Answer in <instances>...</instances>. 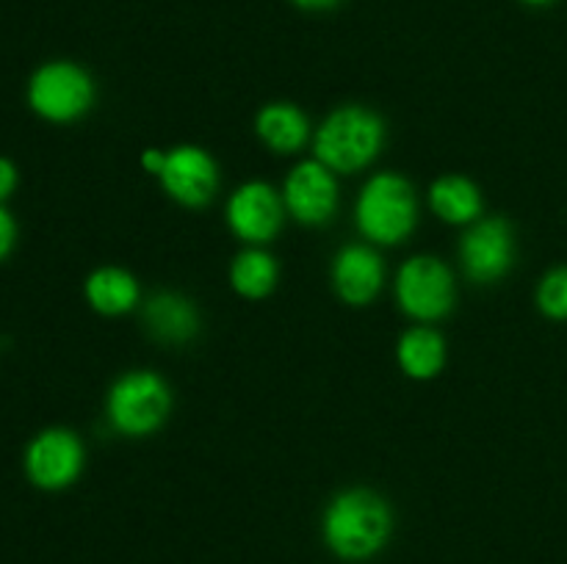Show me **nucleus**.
Wrapping results in <instances>:
<instances>
[{
  "label": "nucleus",
  "instance_id": "dca6fc26",
  "mask_svg": "<svg viewBox=\"0 0 567 564\" xmlns=\"http://www.w3.org/2000/svg\"><path fill=\"white\" fill-rule=\"evenodd\" d=\"M446 337L432 324H415L396 343V363L410 379L430 382L446 368Z\"/></svg>",
  "mask_w": 567,
  "mask_h": 564
},
{
  "label": "nucleus",
  "instance_id": "5701e85b",
  "mask_svg": "<svg viewBox=\"0 0 567 564\" xmlns=\"http://www.w3.org/2000/svg\"><path fill=\"white\" fill-rule=\"evenodd\" d=\"M291 3L297 6V9H305V11H330V9H336L341 0H291Z\"/></svg>",
  "mask_w": 567,
  "mask_h": 564
},
{
  "label": "nucleus",
  "instance_id": "412c9836",
  "mask_svg": "<svg viewBox=\"0 0 567 564\" xmlns=\"http://www.w3.org/2000/svg\"><path fill=\"white\" fill-rule=\"evenodd\" d=\"M17 182H20V171H17L14 160L3 158L0 155V205L9 202L11 194L17 191Z\"/></svg>",
  "mask_w": 567,
  "mask_h": 564
},
{
  "label": "nucleus",
  "instance_id": "f257e3e1",
  "mask_svg": "<svg viewBox=\"0 0 567 564\" xmlns=\"http://www.w3.org/2000/svg\"><path fill=\"white\" fill-rule=\"evenodd\" d=\"M393 509L369 487H349L330 498L321 514V540L341 562H369L393 536Z\"/></svg>",
  "mask_w": 567,
  "mask_h": 564
},
{
  "label": "nucleus",
  "instance_id": "6ab92c4d",
  "mask_svg": "<svg viewBox=\"0 0 567 564\" xmlns=\"http://www.w3.org/2000/svg\"><path fill=\"white\" fill-rule=\"evenodd\" d=\"M537 307L546 318L567 321V263L543 274L537 285Z\"/></svg>",
  "mask_w": 567,
  "mask_h": 564
},
{
  "label": "nucleus",
  "instance_id": "ddd939ff",
  "mask_svg": "<svg viewBox=\"0 0 567 564\" xmlns=\"http://www.w3.org/2000/svg\"><path fill=\"white\" fill-rule=\"evenodd\" d=\"M255 133H258L260 144L277 155H297L313 142V125H310L308 114L299 108L297 103H266L255 116Z\"/></svg>",
  "mask_w": 567,
  "mask_h": 564
},
{
  "label": "nucleus",
  "instance_id": "7ed1b4c3",
  "mask_svg": "<svg viewBox=\"0 0 567 564\" xmlns=\"http://www.w3.org/2000/svg\"><path fill=\"white\" fill-rule=\"evenodd\" d=\"M354 224L374 247L408 241L419 227V194L413 182L396 171L369 177L354 202Z\"/></svg>",
  "mask_w": 567,
  "mask_h": 564
},
{
  "label": "nucleus",
  "instance_id": "f3484780",
  "mask_svg": "<svg viewBox=\"0 0 567 564\" xmlns=\"http://www.w3.org/2000/svg\"><path fill=\"white\" fill-rule=\"evenodd\" d=\"M430 208L446 224L468 227L485 213V197L471 177L443 175L430 186Z\"/></svg>",
  "mask_w": 567,
  "mask_h": 564
},
{
  "label": "nucleus",
  "instance_id": "f8f14e48",
  "mask_svg": "<svg viewBox=\"0 0 567 564\" xmlns=\"http://www.w3.org/2000/svg\"><path fill=\"white\" fill-rule=\"evenodd\" d=\"M330 282L343 304L365 307L380 296L385 285V260L374 243H347L332 258Z\"/></svg>",
  "mask_w": 567,
  "mask_h": 564
},
{
  "label": "nucleus",
  "instance_id": "0eeeda50",
  "mask_svg": "<svg viewBox=\"0 0 567 564\" xmlns=\"http://www.w3.org/2000/svg\"><path fill=\"white\" fill-rule=\"evenodd\" d=\"M86 464V448L72 429L50 426L31 437L22 453V470L25 479L37 490L61 492L75 484Z\"/></svg>",
  "mask_w": 567,
  "mask_h": 564
},
{
  "label": "nucleus",
  "instance_id": "f03ea898",
  "mask_svg": "<svg viewBox=\"0 0 567 564\" xmlns=\"http://www.w3.org/2000/svg\"><path fill=\"white\" fill-rule=\"evenodd\" d=\"M385 147V122L377 111L349 103L324 116L313 130V158L336 175H352L380 158Z\"/></svg>",
  "mask_w": 567,
  "mask_h": 564
},
{
  "label": "nucleus",
  "instance_id": "1a4fd4ad",
  "mask_svg": "<svg viewBox=\"0 0 567 564\" xmlns=\"http://www.w3.org/2000/svg\"><path fill=\"white\" fill-rule=\"evenodd\" d=\"M286 216L282 194L264 180H249L238 186L225 208L227 227L247 247H266L275 241L286 224Z\"/></svg>",
  "mask_w": 567,
  "mask_h": 564
},
{
  "label": "nucleus",
  "instance_id": "b1692460",
  "mask_svg": "<svg viewBox=\"0 0 567 564\" xmlns=\"http://www.w3.org/2000/svg\"><path fill=\"white\" fill-rule=\"evenodd\" d=\"M520 3L535 6V9H543V6H551V3H557V0H520Z\"/></svg>",
  "mask_w": 567,
  "mask_h": 564
},
{
  "label": "nucleus",
  "instance_id": "9d476101",
  "mask_svg": "<svg viewBox=\"0 0 567 564\" xmlns=\"http://www.w3.org/2000/svg\"><path fill=\"white\" fill-rule=\"evenodd\" d=\"M166 197L175 199L183 208H205L214 202L219 191V164L208 149L197 144H177L166 149L164 169L158 175Z\"/></svg>",
  "mask_w": 567,
  "mask_h": 564
},
{
  "label": "nucleus",
  "instance_id": "39448f33",
  "mask_svg": "<svg viewBox=\"0 0 567 564\" xmlns=\"http://www.w3.org/2000/svg\"><path fill=\"white\" fill-rule=\"evenodd\" d=\"M28 105L33 114L53 125H70L92 111L97 86L86 66L75 61H44L28 77Z\"/></svg>",
  "mask_w": 567,
  "mask_h": 564
},
{
  "label": "nucleus",
  "instance_id": "2eb2a0df",
  "mask_svg": "<svg viewBox=\"0 0 567 564\" xmlns=\"http://www.w3.org/2000/svg\"><path fill=\"white\" fill-rule=\"evenodd\" d=\"M83 296L94 313L105 318H120L142 302V285L122 265H100L83 282Z\"/></svg>",
  "mask_w": 567,
  "mask_h": 564
},
{
  "label": "nucleus",
  "instance_id": "9b49d317",
  "mask_svg": "<svg viewBox=\"0 0 567 564\" xmlns=\"http://www.w3.org/2000/svg\"><path fill=\"white\" fill-rule=\"evenodd\" d=\"M282 202L288 216L305 227H321L338 213L341 191L338 175L321 160H299L282 182Z\"/></svg>",
  "mask_w": 567,
  "mask_h": 564
},
{
  "label": "nucleus",
  "instance_id": "aec40b11",
  "mask_svg": "<svg viewBox=\"0 0 567 564\" xmlns=\"http://www.w3.org/2000/svg\"><path fill=\"white\" fill-rule=\"evenodd\" d=\"M17 247V221L6 205H0V263L14 252Z\"/></svg>",
  "mask_w": 567,
  "mask_h": 564
},
{
  "label": "nucleus",
  "instance_id": "4468645a",
  "mask_svg": "<svg viewBox=\"0 0 567 564\" xmlns=\"http://www.w3.org/2000/svg\"><path fill=\"white\" fill-rule=\"evenodd\" d=\"M142 321L150 335L161 343H188L197 337L203 324L197 304L175 291H161L147 299L142 307Z\"/></svg>",
  "mask_w": 567,
  "mask_h": 564
},
{
  "label": "nucleus",
  "instance_id": "4be33fe9",
  "mask_svg": "<svg viewBox=\"0 0 567 564\" xmlns=\"http://www.w3.org/2000/svg\"><path fill=\"white\" fill-rule=\"evenodd\" d=\"M164 160H166V149H144L142 155V166L147 175H161V169H164Z\"/></svg>",
  "mask_w": 567,
  "mask_h": 564
},
{
  "label": "nucleus",
  "instance_id": "a211bd4d",
  "mask_svg": "<svg viewBox=\"0 0 567 564\" xmlns=\"http://www.w3.org/2000/svg\"><path fill=\"white\" fill-rule=\"evenodd\" d=\"M280 265L266 247H247L233 258L230 263V288L244 299H266L277 288Z\"/></svg>",
  "mask_w": 567,
  "mask_h": 564
},
{
  "label": "nucleus",
  "instance_id": "423d86ee",
  "mask_svg": "<svg viewBox=\"0 0 567 564\" xmlns=\"http://www.w3.org/2000/svg\"><path fill=\"white\" fill-rule=\"evenodd\" d=\"M396 302L415 324H435L454 310L457 280L435 254H413L396 274Z\"/></svg>",
  "mask_w": 567,
  "mask_h": 564
},
{
  "label": "nucleus",
  "instance_id": "20e7f679",
  "mask_svg": "<svg viewBox=\"0 0 567 564\" xmlns=\"http://www.w3.org/2000/svg\"><path fill=\"white\" fill-rule=\"evenodd\" d=\"M172 404H175V396L164 376L147 368L125 370L109 387L105 418L114 426V431L138 440V437L155 435L166 424Z\"/></svg>",
  "mask_w": 567,
  "mask_h": 564
},
{
  "label": "nucleus",
  "instance_id": "6e6552de",
  "mask_svg": "<svg viewBox=\"0 0 567 564\" xmlns=\"http://www.w3.org/2000/svg\"><path fill=\"white\" fill-rule=\"evenodd\" d=\"M465 276L480 285L504 280L515 265V230L504 216H482L460 238Z\"/></svg>",
  "mask_w": 567,
  "mask_h": 564
}]
</instances>
